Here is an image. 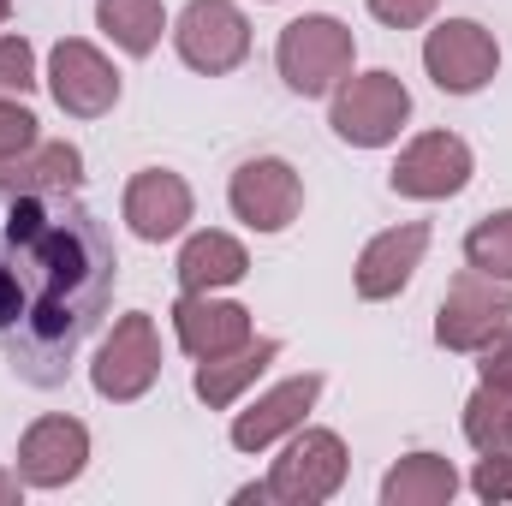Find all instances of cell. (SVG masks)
Segmentation results:
<instances>
[{"label":"cell","instance_id":"6da1fadb","mask_svg":"<svg viewBox=\"0 0 512 506\" xmlns=\"http://www.w3.org/2000/svg\"><path fill=\"white\" fill-rule=\"evenodd\" d=\"M114 239L72 197H12L0 221V358L30 387H60L114 298Z\"/></svg>","mask_w":512,"mask_h":506},{"label":"cell","instance_id":"7a4b0ae2","mask_svg":"<svg viewBox=\"0 0 512 506\" xmlns=\"http://www.w3.org/2000/svg\"><path fill=\"white\" fill-rule=\"evenodd\" d=\"M352 54H358L352 30H346L340 18H328V12L292 18V24L280 30V42H274V66H280L286 90H298V96L334 90V84L352 72Z\"/></svg>","mask_w":512,"mask_h":506},{"label":"cell","instance_id":"3957f363","mask_svg":"<svg viewBox=\"0 0 512 506\" xmlns=\"http://www.w3.org/2000/svg\"><path fill=\"white\" fill-rule=\"evenodd\" d=\"M507 322H512V292H507V280L465 268V274L447 286L441 310H435V340H441L447 352H483V346H489V340H495Z\"/></svg>","mask_w":512,"mask_h":506},{"label":"cell","instance_id":"277c9868","mask_svg":"<svg viewBox=\"0 0 512 506\" xmlns=\"http://www.w3.org/2000/svg\"><path fill=\"white\" fill-rule=\"evenodd\" d=\"M405 120H411V90H405L393 72L346 78V84L334 90V114H328V126L340 131L346 143H358V149H382V143H393Z\"/></svg>","mask_w":512,"mask_h":506},{"label":"cell","instance_id":"5b68a950","mask_svg":"<svg viewBox=\"0 0 512 506\" xmlns=\"http://www.w3.org/2000/svg\"><path fill=\"white\" fill-rule=\"evenodd\" d=\"M173 42H179V54H185L191 72L221 78V72L245 66V54H251V24H245V12H239L233 0H191V6L179 12V24H173Z\"/></svg>","mask_w":512,"mask_h":506},{"label":"cell","instance_id":"8992f818","mask_svg":"<svg viewBox=\"0 0 512 506\" xmlns=\"http://www.w3.org/2000/svg\"><path fill=\"white\" fill-rule=\"evenodd\" d=\"M161 376V340H155V322L143 316V310H131L114 322V334L102 340V352H96V364H90V381H96V393L102 399H114V405H126V399H143L149 387Z\"/></svg>","mask_w":512,"mask_h":506},{"label":"cell","instance_id":"52a82bcc","mask_svg":"<svg viewBox=\"0 0 512 506\" xmlns=\"http://www.w3.org/2000/svg\"><path fill=\"white\" fill-rule=\"evenodd\" d=\"M346 483V441L334 429H304L268 477V501L280 506H322L334 489Z\"/></svg>","mask_w":512,"mask_h":506},{"label":"cell","instance_id":"ba28073f","mask_svg":"<svg viewBox=\"0 0 512 506\" xmlns=\"http://www.w3.org/2000/svg\"><path fill=\"white\" fill-rule=\"evenodd\" d=\"M423 66H429L435 90H447V96H477V90L495 78L501 48H495V36H489L477 18H447V24L429 30Z\"/></svg>","mask_w":512,"mask_h":506},{"label":"cell","instance_id":"9c48e42d","mask_svg":"<svg viewBox=\"0 0 512 506\" xmlns=\"http://www.w3.org/2000/svg\"><path fill=\"white\" fill-rule=\"evenodd\" d=\"M387 185H393L399 197H417V203L459 197V191L471 185V149H465V137H453V131H423V137H411V143L399 149Z\"/></svg>","mask_w":512,"mask_h":506},{"label":"cell","instance_id":"30bf717a","mask_svg":"<svg viewBox=\"0 0 512 506\" xmlns=\"http://www.w3.org/2000/svg\"><path fill=\"white\" fill-rule=\"evenodd\" d=\"M48 90H54V102H60L72 120H102V114L120 102V72L102 60V48L66 36V42H54V54H48Z\"/></svg>","mask_w":512,"mask_h":506},{"label":"cell","instance_id":"8fae6325","mask_svg":"<svg viewBox=\"0 0 512 506\" xmlns=\"http://www.w3.org/2000/svg\"><path fill=\"white\" fill-rule=\"evenodd\" d=\"M227 203H233V215H239L245 227H256V233H286V227L298 221V209H304V185H298V173H292L286 161L256 155V161H245V167L233 173Z\"/></svg>","mask_w":512,"mask_h":506},{"label":"cell","instance_id":"7c38bea8","mask_svg":"<svg viewBox=\"0 0 512 506\" xmlns=\"http://www.w3.org/2000/svg\"><path fill=\"white\" fill-rule=\"evenodd\" d=\"M90 459V429L78 417H36L18 441V477L30 489H66Z\"/></svg>","mask_w":512,"mask_h":506},{"label":"cell","instance_id":"4fadbf2b","mask_svg":"<svg viewBox=\"0 0 512 506\" xmlns=\"http://www.w3.org/2000/svg\"><path fill=\"white\" fill-rule=\"evenodd\" d=\"M173 328H179V346H185L197 364L251 346V310H245V304H221V298H209V292H185V298L173 304Z\"/></svg>","mask_w":512,"mask_h":506},{"label":"cell","instance_id":"5bb4252c","mask_svg":"<svg viewBox=\"0 0 512 506\" xmlns=\"http://www.w3.org/2000/svg\"><path fill=\"white\" fill-rule=\"evenodd\" d=\"M126 221L137 239L161 245V239H179L185 221H191V185L167 167H143L126 185Z\"/></svg>","mask_w":512,"mask_h":506},{"label":"cell","instance_id":"9a60e30c","mask_svg":"<svg viewBox=\"0 0 512 506\" xmlns=\"http://www.w3.org/2000/svg\"><path fill=\"white\" fill-rule=\"evenodd\" d=\"M316 393H322V376H316V370H310V376L280 381V387H268L251 411L233 417V447H239V453H262V447H274L286 429L304 423V411L316 405Z\"/></svg>","mask_w":512,"mask_h":506},{"label":"cell","instance_id":"2e32d148","mask_svg":"<svg viewBox=\"0 0 512 506\" xmlns=\"http://www.w3.org/2000/svg\"><path fill=\"white\" fill-rule=\"evenodd\" d=\"M429 251V227L423 221H405V227H387L376 233L364 256H358V298H393V292H405V280L417 274V262Z\"/></svg>","mask_w":512,"mask_h":506},{"label":"cell","instance_id":"e0dca14e","mask_svg":"<svg viewBox=\"0 0 512 506\" xmlns=\"http://www.w3.org/2000/svg\"><path fill=\"white\" fill-rule=\"evenodd\" d=\"M84 179V155L72 143H30L24 155L0 161V197H42V191H72Z\"/></svg>","mask_w":512,"mask_h":506},{"label":"cell","instance_id":"ac0fdd59","mask_svg":"<svg viewBox=\"0 0 512 506\" xmlns=\"http://www.w3.org/2000/svg\"><path fill=\"white\" fill-rule=\"evenodd\" d=\"M453 495H459V471L441 453H411V459H399L382 477L387 506H447Z\"/></svg>","mask_w":512,"mask_h":506},{"label":"cell","instance_id":"d6986e66","mask_svg":"<svg viewBox=\"0 0 512 506\" xmlns=\"http://www.w3.org/2000/svg\"><path fill=\"white\" fill-rule=\"evenodd\" d=\"M274 358H280V340H256V346H239V352H227V358H203V364H197V399H203L209 411H227Z\"/></svg>","mask_w":512,"mask_h":506},{"label":"cell","instance_id":"ffe728a7","mask_svg":"<svg viewBox=\"0 0 512 506\" xmlns=\"http://www.w3.org/2000/svg\"><path fill=\"white\" fill-rule=\"evenodd\" d=\"M245 268H251V256L233 233H197L179 251V286L185 292H215V286L245 280Z\"/></svg>","mask_w":512,"mask_h":506},{"label":"cell","instance_id":"44dd1931","mask_svg":"<svg viewBox=\"0 0 512 506\" xmlns=\"http://www.w3.org/2000/svg\"><path fill=\"white\" fill-rule=\"evenodd\" d=\"M96 24L126 54H149L167 30V12H161V0H96Z\"/></svg>","mask_w":512,"mask_h":506},{"label":"cell","instance_id":"7402d4cb","mask_svg":"<svg viewBox=\"0 0 512 506\" xmlns=\"http://www.w3.org/2000/svg\"><path fill=\"white\" fill-rule=\"evenodd\" d=\"M507 411H512V393L501 387H477L471 393V405H465V441L477 447V453H507L512 435H507Z\"/></svg>","mask_w":512,"mask_h":506},{"label":"cell","instance_id":"603a6c76","mask_svg":"<svg viewBox=\"0 0 512 506\" xmlns=\"http://www.w3.org/2000/svg\"><path fill=\"white\" fill-rule=\"evenodd\" d=\"M465 262H471L477 274H495V280L512 286V209L477 221V227L465 233Z\"/></svg>","mask_w":512,"mask_h":506},{"label":"cell","instance_id":"cb8c5ba5","mask_svg":"<svg viewBox=\"0 0 512 506\" xmlns=\"http://www.w3.org/2000/svg\"><path fill=\"white\" fill-rule=\"evenodd\" d=\"M24 90H36V54H30L24 36H6L0 42V102L24 96Z\"/></svg>","mask_w":512,"mask_h":506},{"label":"cell","instance_id":"d4e9b609","mask_svg":"<svg viewBox=\"0 0 512 506\" xmlns=\"http://www.w3.org/2000/svg\"><path fill=\"white\" fill-rule=\"evenodd\" d=\"M471 489H477L483 501H512V447L507 453H483V459H477Z\"/></svg>","mask_w":512,"mask_h":506},{"label":"cell","instance_id":"484cf974","mask_svg":"<svg viewBox=\"0 0 512 506\" xmlns=\"http://www.w3.org/2000/svg\"><path fill=\"white\" fill-rule=\"evenodd\" d=\"M30 143H36V114L18 108V102H0V161L24 155Z\"/></svg>","mask_w":512,"mask_h":506},{"label":"cell","instance_id":"4316f807","mask_svg":"<svg viewBox=\"0 0 512 506\" xmlns=\"http://www.w3.org/2000/svg\"><path fill=\"white\" fill-rule=\"evenodd\" d=\"M483 381L489 387H501V393H512V322L483 346Z\"/></svg>","mask_w":512,"mask_h":506},{"label":"cell","instance_id":"83f0119b","mask_svg":"<svg viewBox=\"0 0 512 506\" xmlns=\"http://www.w3.org/2000/svg\"><path fill=\"white\" fill-rule=\"evenodd\" d=\"M435 6H441V0H370V12H376L382 24H393V30H417Z\"/></svg>","mask_w":512,"mask_h":506},{"label":"cell","instance_id":"f1b7e54d","mask_svg":"<svg viewBox=\"0 0 512 506\" xmlns=\"http://www.w3.org/2000/svg\"><path fill=\"white\" fill-rule=\"evenodd\" d=\"M18 483H24V477H12V471H0V506H12V501H18Z\"/></svg>","mask_w":512,"mask_h":506},{"label":"cell","instance_id":"f546056e","mask_svg":"<svg viewBox=\"0 0 512 506\" xmlns=\"http://www.w3.org/2000/svg\"><path fill=\"white\" fill-rule=\"evenodd\" d=\"M6 12H12V0H0V24H6Z\"/></svg>","mask_w":512,"mask_h":506},{"label":"cell","instance_id":"4dcf8cb0","mask_svg":"<svg viewBox=\"0 0 512 506\" xmlns=\"http://www.w3.org/2000/svg\"><path fill=\"white\" fill-rule=\"evenodd\" d=\"M507 435H512V411H507Z\"/></svg>","mask_w":512,"mask_h":506}]
</instances>
